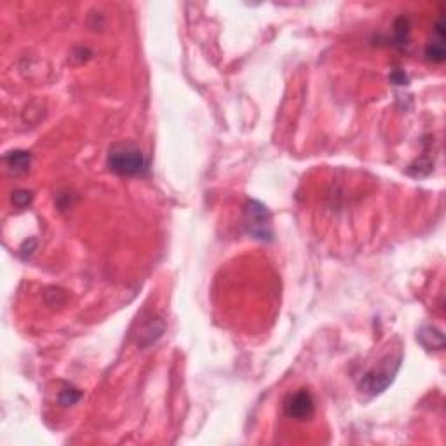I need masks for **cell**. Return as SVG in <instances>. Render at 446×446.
I'll use <instances>...</instances> for the list:
<instances>
[{"instance_id":"obj_1","label":"cell","mask_w":446,"mask_h":446,"mask_svg":"<svg viewBox=\"0 0 446 446\" xmlns=\"http://www.w3.org/2000/svg\"><path fill=\"white\" fill-rule=\"evenodd\" d=\"M108 166L122 176H141L148 171V161L136 145L117 143L108 152Z\"/></svg>"},{"instance_id":"obj_2","label":"cell","mask_w":446,"mask_h":446,"mask_svg":"<svg viewBox=\"0 0 446 446\" xmlns=\"http://www.w3.org/2000/svg\"><path fill=\"white\" fill-rule=\"evenodd\" d=\"M244 227L247 234L254 239L270 241L272 239V225H270V214L267 207L259 201H247L244 207Z\"/></svg>"},{"instance_id":"obj_3","label":"cell","mask_w":446,"mask_h":446,"mask_svg":"<svg viewBox=\"0 0 446 446\" xmlns=\"http://www.w3.org/2000/svg\"><path fill=\"white\" fill-rule=\"evenodd\" d=\"M314 413V399L307 391H298L286 403V415L296 420H305Z\"/></svg>"},{"instance_id":"obj_4","label":"cell","mask_w":446,"mask_h":446,"mask_svg":"<svg viewBox=\"0 0 446 446\" xmlns=\"http://www.w3.org/2000/svg\"><path fill=\"white\" fill-rule=\"evenodd\" d=\"M396 372H398V368H382L378 369V372L375 369V372L366 373V375L363 376L361 389L369 392V394H378V392H382L384 389L389 387V384H391L392 378H394Z\"/></svg>"},{"instance_id":"obj_5","label":"cell","mask_w":446,"mask_h":446,"mask_svg":"<svg viewBox=\"0 0 446 446\" xmlns=\"http://www.w3.org/2000/svg\"><path fill=\"white\" fill-rule=\"evenodd\" d=\"M445 19H439L436 25V39L429 42L425 48V56L429 61L432 63H443L445 61Z\"/></svg>"},{"instance_id":"obj_6","label":"cell","mask_w":446,"mask_h":446,"mask_svg":"<svg viewBox=\"0 0 446 446\" xmlns=\"http://www.w3.org/2000/svg\"><path fill=\"white\" fill-rule=\"evenodd\" d=\"M6 163H8L9 170L14 171V173H25L30 168V154L23 150L9 152L6 155Z\"/></svg>"},{"instance_id":"obj_7","label":"cell","mask_w":446,"mask_h":446,"mask_svg":"<svg viewBox=\"0 0 446 446\" xmlns=\"http://www.w3.org/2000/svg\"><path fill=\"white\" fill-rule=\"evenodd\" d=\"M394 34H396V41H398L396 44L403 45V44H406V42H408L409 25H408V21H406L405 18H401V19H398V21H396Z\"/></svg>"},{"instance_id":"obj_8","label":"cell","mask_w":446,"mask_h":446,"mask_svg":"<svg viewBox=\"0 0 446 446\" xmlns=\"http://www.w3.org/2000/svg\"><path fill=\"white\" fill-rule=\"evenodd\" d=\"M30 201H32V192L28 190H18L12 194V203L18 207H25L26 204H30Z\"/></svg>"}]
</instances>
